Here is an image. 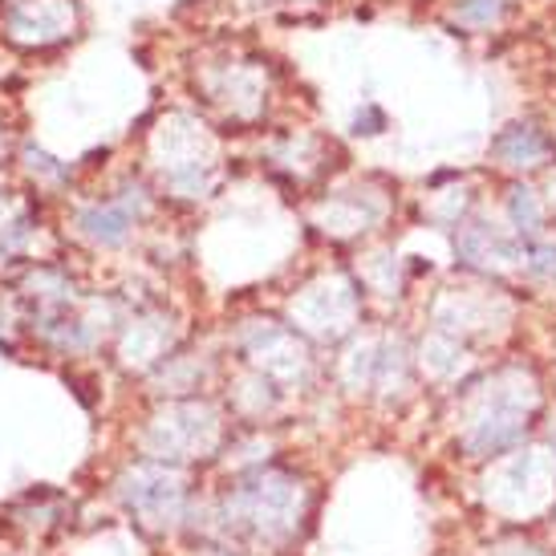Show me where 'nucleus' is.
Wrapping results in <instances>:
<instances>
[{
    "instance_id": "obj_1",
    "label": "nucleus",
    "mask_w": 556,
    "mask_h": 556,
    "mask_svg": "<svg viewBox=\"0 0 556 556\" xmlns=\"http://www.w3.org/2000/svg\"><path fill=\"white\" fill-rule=\"evenodd\" d=\"M492 155L500 167L536 170L556 155V142L536 123H511L508 130H500L492 139Z\"/></svg>"
},
{
    "instance_id": "obj_2",
    "label": "nucleus",
    "mask_w": 556,
    "mask_h": 556,
    "mask_svg": "<svg viewBox=\"0 0 556 556\" xmlns=\"http://www.w3.org/2000/svg\"><path fill=\"white\" fill-rule=\"evenodd\" d=\"M464 256L467 261H476V264H511V261H520V248L508 244V240H500V236L492 232H483V228H476V232H467L464 236Z\"/></svg>"
},
{
    "instance_id": "obj_3",
    "label": "nucleus",
    "mask_w": 556,
    "mask_h": 556,
    "mask_svg": "<svg viewBox=\"0 0 556 556\" xmlns=\"http://www.w3.org/2000/svg\"><path fill=\"white\" fill-rule=\"evenodd\" d=\"M508 216L511 224H516V232L520 236H541L544 228V212H541V200L528 191V187H511V195H508Z\"/></svg>"
},
{
    "instance_id": "obj_4",
    "label": "nucleus",
    "mask_w": 556,
    "mask_h": 556,
    "mask_svg": "<svg viewBox=\"0 0 556 556\" xmlns=\"http://www.w3.org/2000/svg\"><path fill=\"white\" fill-rule=\"evenodd\" d=\"M81 228H86L93 240H102V244H118V240H126L130 219H126L123 207H93V212L81 216Z\"/></svg>"
},
{
    "instance_id": "obj_5",
    "label": "nucleus",
    "mask_w": 556,
    "mask_h": 556,
    "mask_svg": "<svg viewBox=\"0 0 556 556\" xmlns=\"http://www.w3.org/2000/svg\"><path fill=\"white\" fill-rule=\"evenodd\" d=\"M508 9V0H459L455 4V21L467 29H492Z\"/></svg>"
}]
</instances>
